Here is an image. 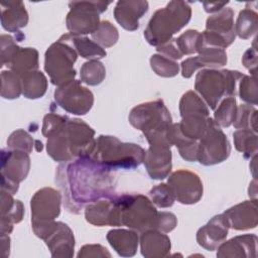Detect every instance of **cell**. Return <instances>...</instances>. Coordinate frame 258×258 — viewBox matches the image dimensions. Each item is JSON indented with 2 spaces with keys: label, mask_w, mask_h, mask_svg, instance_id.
<instances>
[{
  "label": "cell",
  "mask_w": 258,
  "mask_h": 258,
  "mask_svg": "<svg viewBox=\"0 0 258 258\" xmlns=\"http://www.w3.org/2000/svg\"><path fill=\"white\" fill-rule=\"evenodd\" d=\"M114 176L90 156H81L64 162L57 168L55 180L64 194L67 209L79 214L87 204L112 197Z\"/></svg>",
  "instance_id": "6da1fadb"
},
{
  "label": "cell",
  "mask_w": 258,
  "mask_h": 258,
  "mask_svg": "<svg viewBox=\"0 0 258 258\" xmlns=\"http://www.w3.org/2000/svg\"><path fill=\"white\" fill-rule=\"evenodd\" d=\"M95 131L81 119H70L46 138L47 154L57 162H68L81 156H90L95 148Z\"/></svg>",
  "instance_id": "7a4b0ae2"
},
{
  "label": "cell",
  "mask_w": 258,
  "mask_h": 258,
  "mask_svg": "<svg viewBox=\"0 0 258 258\" xmlns=\"http://www.w3.org/2000/svg\"><path fill=\"white\" fill-rule=\"evenodd\" d=\"M145 150L138 144L122 142L111 135H100L90 157L108 170L134 169L144 160Z\"/></svg>",
  "instance_id": "3957f363"
},
{
  "label": "cell",
  "mask_w": 258,
  "mask_h": 258,
  "mask_svg": "<svg viewBox=\"0 0 258 258\" xmlns=\"http://www.w3.org/2000/svg\"><path fill=\"white\" fill-rule=\"evenodd\" d=\"M191 17V8L184 1H170L164 8L154 12L144 30L146 41L153 46H160L172 35L185 26Z\"/></svg>",
  "instance_id": "277c9868"
},
{
  "label": "cell",
  "mask_w": 258,
  "mask_h": 258,
  "mask_svg": "<svg viewBox=\"0 0 258 258\" xmlns=\"http://www.w3.org/2000/svg\"><path fill=\"white\" fill-rule=\"evenodd\" d=\"M243 76L238 71L202 69L196 76L195 89L207 105L215 110L223 98L235 97L237 82Z\"/></svg>",
  "instance_id": "5b68a950"
},
{
  "label": "cell",
  "mask_w": 258,
  "mask_h": 258,
  "mask_svg": "<svg viewBox=\"0 0 258 258\" xmlns=\"http://www.w3.org/2000/svg\"><path fill=\"white\" fill-rule=\"evenodd\" d=\"M120 211L121 226L142 233L149 229H156L158 212L154 204L141 194L122 195L115 197Z\"/></svg>",
  "instance_id": "8992f818"
},
{
  "label": "cell",
  "mask_w": 258,
  "mask_h": 258,
  "mask_svg": "<svg viewBox=\"0 0 258 258\" xmlns=\"http://www.w3.org/2000/svg\"><path fill=\"white\" fill-rule=\"evenodd\" d=\"M77 57L78 52L71 43L68 34H63L46 49L44 71L49 76L51 84L58 87L75 80L76 70L74 69V63Z\"/></svg>",
  "instance_id": "52a82bcc"
},
{
  "label": "cell",
  "mask_w": 258,
  "mask_h": 258,
  "mask_svg": "<svg viewBox=\"0 0 258 258\" xmlns=\"http://www.w3.org/2000/svg\"><path fill=\"white\" fill-rule=\"evenodd\" d=\"M128 119L135 129L142 131L147 140L165 134L172 124L170 112L160 99L135 106Z\"/></svg>",
  "instance_id": "ba28073f"
},
{
  "label": "cell",
  "mask_w": 258,
  "mask_h": 258,
  "mask_svg": "<svg viewBox=\"0 0 258 258\" xmlns=\"http://www.w3.org/2000/svg\"><path fill=\"white\" fill-rule=\"evenodd\" d=\"M61 194L52 187L38 189L30 201L31 226L34 234L44 240L60 214Z\"/></svg>",
  "instance_id": "9c48e42d"
},
{
  "label": "cell",
  "mask_w": 258,
  "mask_h": 258,
  "mask_svg": "<svg viewBox=\"0 0 258 258\" xmlns=\"http://www.w3.org/2000/svg\"><path fill=\"white\" fill-rule=\"evenodd\" d=\"M111 2L79 1L70 2V12L66 18L67 28L73 35L92 34L100 24V14L105 12Z\"/></svg>",
  "instance_id": "30bf717a"
},
{
  "label": "cell",
  "mask_w": 258,
  "mask_h": 258,
  "mask_svg": "<svg viewBox=\"0 0 258 258\" xmlns=\"http://www.w3.org/2000/svg\"><path fill=\"white\" fill-rule=\"evenodd\" d=\"M236 37L234 11L224 7L217 13L209 16L206 21V30L201 33L202 46L227 48Z\"/></svg>",
  "instance_id": "8fae6325"
},
{
  "label": "cell",
  "mask_w": 258,
  "mask_h": 258,
  "mask_svg": "<svg viewBox=\"0 0 258 258\" xmlns=\"http://www.w3.org/2000/svg\"><path fill=\"white\" fill-rule=\"evenodd\" d=\"M231 152V145L221 127L212 120L205 134L199 140L198 160L201 164L209 166L225 161Z\"/></svg>",
  "instance_id": "7c38bea8"
},
{
  "label": "cell",
  "mask_w": 258,
  "mask_h": 258,
  "mask_svg": "<svg viewBox=\"0 0 258 258\" xmlns=\"http://www.w3.org/2000/svg\"><path fill=\"white\" fill-rule=\"evenodd\" d=\"M30 158L28 153L19 150L1 151V189L14 195L19 183L29 172Z\"/></svg>",
  "instance_id": "4fadbf2b"
},
{
  "label": "cell",
  "mask_w": 258,
  "mask_h": 258,
  "mask_svg": "<svg viewBox=\"0 0 258 258\" xmlns=\"http://www.w3.org/2000/svg\"><path fill=\"white\" fill-rule=\"evenodd\" d=\"M54 100L68 113L85 115L93 107L94 95L81 81L72 80L55 89Z\"/></svg>",
  "instance_id": "5bb4252c"
},
{
  "label": "cell",
  "mask_w": 258,
  "mask_h": 258,
  "mask_svg": "<svg viewBox=\"0 0 258 258\" xmlns=\"http://www.w3.org/2000/svg\"><path fill=\"white\" fill-rule=\"evenodd\" d=\"M167 184L180 204L192 205L203 197V182L200 176L190 170L178 169L172 172L167 179Z\"/></svg>",
  "instance_id": "9a60e30c"
},
{
  "label": "cell",
  "mask_w": 258,
  "mask_h": 258,
  "mask_svg": "<svg viewBox=\"0 0 258 258\" xmlns=\"http://www.w3.org/2000/svg\"><path fill=\"white\" fill-rule=\"evenodd\" d=\"M170 146L166 140L155 141L150 143L145 151L143 163L152 179H163L168 176L172 167Z\"/></svg>",
  "instance_id": "2e32d148"
},
{
  "label": "cell",
  "mask_w": 258,
  "mask_h": 258,
  "mask_svg": "<svg viewBox=\"0 0 258 258\" xmlns=\"http://www.w3.org/2000/svg\"><path fill=\"white\" fill-rule=\"evenodd\" d=\"M87 222L94 226H121L120 211L115 197L104 198L90 203L85 208Z\"/></svg>",
  "instance_id": "e0dca14e"
},
{
  "label": "cell",
  "mask_w": 258,
  "mask_h": 258,
  "mask_svg": "<svg viewBox=\"0 0 258 258\" xmlns=\"http://www.w3.org/2000/svg\"><path fill=\"white\" fill-rule=\"evenodd\" d=\"M227 60L228 58L225 49L204 46L199 49L197 56L188 57L180 63L181 76L188 79L200 69L221 68L227 63Z\"/></svg>",
  "instance_id": "ac0fdd59"
},
{
  "label": "cell",
  "mask_w": 258,
  "mask_h": 258,
  "mask_svg": "<svg viewBox=\"0 0 258 258\" xmlns=\"http://www.w3.org/2000/svg\"><path fill=\"white\" fill-rule=\"evenodd\" d=\"M51 257L71 258L74 256L75 237L71 228L62 223L55 222L54 226L44 238Z\"/></svg>",
  "instance_id": "d6986e66"
},
{
  "label": "cell",
  "mask_w": 258,
  "mask_h": 258,
  "mask_svg": "<svg viewBox=\"0 0 258 258\" xmlns=\"http://www.w3.org/2000/svg\"><path fill=\"white\" fill-rule=\"evenodd\" d=\"M229 224L224 214L213 217L197 232L198 244L208 251L216 250L227 238Z\"/></svg>",
  "instance_id": "ffe728a7"
},
{
  "label": "cell",
  "mask_w": 258,
  "mask_h": 258,
  "mask_svg": "<svg viewBox=\"0 0 258 258\" xmlns=\"http://www.w3.org/2000/svg\"><path fill=\"white\" fill-rule=\"evenodd\" d=\"M223 214L229 227L234 230L254 229L258 224L257 200L244 201L226 210Z\"/></svg>",
  "instance_id": "44dd1931"
},
{
  "label": "cell",
  "mask_w": 258,
  "mask_h": 258,
  "mask_svg": "<svg viewBox=\"0 0 258 258\" xmlns=\"http://www.w3.org/2000/svg\"><path fill=\"white\" fill-rule=\"evenodd\" d=\"M148 10V2L143 0H122L116 3L114 17L126 30L134 31L139 27V19Z\"/></svg>",
  "instance_id": "7402d4cb"
},
{
  "label": "cell",
  "mask_w": 258,
  "mask_h": 258,
  "mask_svg": "<svg viewBox=\"0 0 258 258\" xmlns=\"http://www.w3.org/2000/svg\"><path fill=\"white\" fill-rule=\"evenodd\" d=\"M140 251L145 258H163L169 255L171 243L169 237L157 229H149L139 237Z\"/></svg>",
  "instance_id": "603a6c76"
},
{
  "label": "cell",
  "mask_w": 258,
  "mask_h": 258,
  "mask_svg": "<svg viewBox=\"0 0 258 258\" xmlns=\"http://www.w3.org/2000/svg\"><path fill=\"white\" fill-rule=\"evenodd\" d=\"M257 236L245 234L236 236L228 241H224L219 247L217 257H256Z\"/></svg>",
  "instance_id": "cb8c5ba5"
},
{
  "label": "cell",
  "mask_w": 258,
  "mask_h": 258,
  "mask_svg": "<svg viewBox=\"0 0 258 258\" xmlns=\"http://www.w3.org/2000/svg\"><path fill=\"white\" fill-rule=\"evenodd\" d=\"M1 24L8 32H19L28 23V13L22 1H7L1 3Z\"/></svg>",
  "instance_id": "d4e9b609"
},
{
  "label": "cell",
  "mask_w": 258,
  "mask_h": 258,
  "mask_svg": "<svg viewBox=\"0 0 258 258\" xmlns=\"http://www.w3.org/2000/svg\"><path fill=\"white\" fill-rule=\"evenodd\" d=\"M106 238L111 247L122 257H132L137 252L139 237L134 230L113 229L108 232Z\"/></svg>",
  "instance_id": "484cf974"
},
{
  "label": "cell",
  "mask_w": 258,
  "mask_h": 258,
  "mask_svg": "<svg viewBox=\"0 0 258 258\" xmlns=\"http://www.w3.org/2000/svg\"><path fill=\"white\" fill-rule=\"evenodd\" d=\"M167 140L170 145H175L179 155L186 161L194 162L198 160L199 141L185 137L180 129L178 123H172L166 133Z\"/></svg>",
  "instance_id": "4316f807"
},
{
  "label": "cell",
  "mask_w": 258,
  "mask_h": 258,
  "mask_svg": "<svg viewBox=\"0 0 258 258\" xmlns=\"http://www.w3.org/2000/svg\"><path fill=\"white\" fill-rule=\"evenodd\" d=\"M7 68L19 76L32 71H37L38 51L33 47L19 46L13 53Z\"/></svg>",
  "instance_id": "83f0119b"
},
{
  "label": "cell",
  "mask_w": 258,
  "mask_h": 258,
  "mask_svg": "<svg viewBox=\"0 0 258 258\" xmlns=\"http://www.w3.org/2000/svg\"><path fill=\"white\" fill-rule=\"evenodd\" d=\"M213 118L204 114H188L181 117L178 123L181 133L190 139L199 141L205 134Z\"/></svg>",
  "instance_id": "f1b7e54d"
},
{
  "label": "cell",
  "mask_w": 258,
  "mask_h": 258,
  "mask_svg": "<svg viewBox=\"0 0 258 258\" xmlns=\"http://www.w3.org/2000/svg\"><path fill=\"white\" fill-rule=\"evenodd\" d=\"M21 77L22 95L27 99H38L44 96L47 89V79L43 73L32 71Z\"/></svg>",
  "instance_id": "f546056e"
},
{
  "label": "cell",
  "mask_w": 258,
  "mask_h": 258,
  "mask_svg": "<svg viewBox=\"0 0 258 258\" xmlns=\"http://www.w3.org/2000/svg\"><path fill=\"white\" fill-rule=\"evenodd\" d=\"M68 37L78 54H80L84 58H88L90 60L99 59L105 57L107 54L106 50L103 47H101L94 40H91L86 36H77L68 33Z\"/></svg>",
  "instance_id": "4dcf8cb0"
},
{
  "label": "cell",
  "mask_w": 258,
  "mask_h": 258,
  "mask_svg": "<svg viewBox=\"0 0 258 258\" xmlns=\"http://www.w3.org/2000/svg\"><path fill=\"white\" fill-rule=\"evenodd\" d=\"M235 148L243 154L245 158H251L257 154L258 143L257 133L251 129H237L233 133Z\"/></svg>",
  "instance_id": "1f68e13d"
},
{
  "label": "cell",
  "mask_w": 258,
  "mask_h": 258,
  "mask_svg": "<svg viewBox=\"0 0 258 258\" xmlns=\"http://www.w3.org/2000/svg\"><path fill=\"white\" fill-rule=\"evenodd\" d=\"M258 15L257 13L250 9L245 8L239 12L236 24L235 32L241 39H248L257 32Z\"/></svg>",
  "instance_id": "d6a6232c"
},
{
  "label": "cell",
  "mask_w": 258,
  "mask_h": 258,
  "mask_svg": "<svg viewBox=\"0 0 258 258\" xmlns=\"http://www.w3.org/2000/svg\"><path fill=\"white\" fill-rule=\"evenodd\" d=\"M237 101L235 97L224 98L215 109L214 122L219 127H229L233 124L237 114Z\"/></svg>",
  "instance_id": "836d02e7"
},
{
  "label": "cell",
  "mask_w": 258,
  "mask_h": 258,
  "mask_svg": "<svg viewBox=\"0 0 258 258\" xmlns=\"http://www.w3.org/2000/svg\"><path fill=\"white\" fill-rule=\"evenodd\" d=\"M106 77V69L104 64L98 59H91L86 61L80 71L81 82L89 86L100 85Z\"/></svg>",
  "instance_id": "e575fe53"
},
{
  "label": "cell",
  "mask_w": 258,
  "mask_h": 258,
  "mask_svg": "<svg viewBox=\"0 0 258 258\" xmlns=\"http://www.w3.org/2000/svg\"><path fill=\"white\" fill-rule=\"evenodd\" d=\"M179 113L181 117L188 114L210 115L206 103L194 91H187L182 95L179 101Z\"/></svg>",
  "instance_id": "d590c367"
},
{
  "label": "cell",
  "mask_w": 258,
  "mask_h": 258,
  "mask_svg": "<svg viewBox=\"0 0 258 258\" xmlns=\"http://www.w3.org/2000/svg\"><path fill=\"white\" fill-rule=\"evenodd\" d=\"M22 94L21 77L12 71L1 73V97L8 100L19 98Z\"/></svg>",
  "instance_id": "8d00e7d4"
},
{
  "label": "cell",
  "mask_w": 258,
  "mask_h": 258,
  "mask_svg": "<svg viewBox=\"0 0 258 258\" xmlns=\"http://www.w3.org/2000/svg\"><path fill=\"white\" fill-rule=\"evenodd\" d=\"M91 36L97 44L103 48H107L116 44L119 38V33L117 28L110 21L103 20Z\"/></svg>",
  "instance_id": "74e56055"
},
{
  "label": "cell",
  "mask_w": 258,
  "mask_h": 258,
  "mask_svg": "<svg viewBox=\"0 0 258 258\" xmlns=\"http://www.w3.org/2000/svg\"><path fill=\"white\" fill-rule=\"evenodd\" d=\"M175 44L182 55L192 54L199 51L202 46L201 32L195 29H188L177 38H174Z\"/></svg>",
  "instance_id": "f35d334b"
},
{
  "label": "cell",
  "mask_w": 258,
  "mask_h": 258,
  "mask_svg": "<svg viewBox=\"0 0 258 258\" xmlns=\"http://www.w3.org/2000/svg\"><path fill=\"white\" fill-rule=\"evenodd\" d=\"M150 67L152 71L160 77L172 78L179 73L178 63L160 53H155L150 57Z\"/></svg>",
  "instance_id": "ab89813d"
},
{
  "label": "cell",
  "mask_w": 258,
  "mask_h": 258,
  "mask_svg": "<svg viewBox=\"0 0 258 258\" xmlns=\"http://www.w3.org/2000/svg\"><path fill=\"white\" fill-rule=\"evenodd\" d=\"M24 207L19 200H15L13 205L4 213L1 214L0 234H10L13 230V225L19 223L23 219Z\"/></svg>",
  "instance_id": "60d3db41"
},
{
  "label": "cell",
  "mask_w": 258,
  "mask_h": 258,
  "mask_svg": "<svg viewBox=\"0 0 258 258\" xmlns=\"http://www.w3.org/2000/svg\"><path fill=\"white\" fill-rule=\"evenodd\" d=\"M256 117L257 110L254 106L249 104H241L240 106H238L233 126L236 129H251L252 131L257 133Z\"/></svg>",
  "instance_id": "b9f144b4"
},
{
  "label": "cell",
  "mask_w": 258,
  "mask_h": 258,
  "mask_svg": "<svg viewBox=\"0 0 258 258\" xmlns=\"http://www.w3.org/2000/svg\"><path fill=\"white\" fill-rule=\"evenodd\" d=\"M7 146L10 150H19L29 154L35 146V141L28 132L23 129H17L8 137Z\"/></svg>",
  "instance_id": "7bdbcfd3"
},
{
  "label": "cell",
  "mask_w": 258,
  "mask_h": 258,
  "mask_svg": "<svg viewBox=\"0 0 258 258\" xmlns=\"http://www.w3.org/2000/svg\"><path fill=\"white\" fill-rule=\"evenodd\" d=\"M239 96L246 104L255 106L258 102L256 76L244 75L239 84Z\"/></svg>",
  "instance_id": "ee69618b"
},
{
  "label": "cell",
  "mask_w": 258,
  "mask_h": 258,
  "mask_svg": "<svg viewBox=\"0 0 258 258\" xmlns=\"http://www.w3.org/2000/svg\"><path fill=\"white\" fill-rule=\"evenodd\" d=\"M151 202L158 208H169L173 205L175 198L167 183H160L152 187L149 191Z\"/></svg>",
  "instance_id": "f6af8a7d"
},
{
  "label": "cell",
  "mask_w": 258,
  "mask_h": 258,
  "mask_svg": "<svg viewBox=\"0 0 258 258\" xmlns=\"http://www.w3.org/2000/svg\"><path fill=\"white\" fill-rule=\"evenodd\" d=\"M19 46L16 44L15 39L8 34H2L1 35V66H6L9 63L13 53L16 51V49Z\"/></svg>",
  "instance_id": "bcb514c9"
},
{
  "label": "cell",
  "mask_w": 258,
  "mask_h": 258,
  "mask_svg": "<svg viewBox=\"0 0 258 258\" xmlns=\"http://www.w3.org/2000/svg\"><path fill=\"white\" fill-rule=\"evenodd\" d=\"M177 225V219L174 214L170 212H158V220L156 229L163 232H171Z\"/></svg>",
  "instance_id": "7dc6e473"
},
{
  "label": "cell",
  "mask_w": 258,
  "mask_h": 258,
  "mask_svg": "<svg viewBox=\"0 0 258 258\" xmlns=\"http://www.w3.org/2000/svg\"><path fill=\"white\" fill-rule=\"evenodd\" d=\"M79 258L84 257H111V254L109 251L99 244H88L83 246L78 255Z\"/></svg>",
  "instance_id": "c3c4849f"
},
{
  "label": "cell",
  "mask_w": 258,
  "mask_h": 258,
  "mask_svg": "<svg viewBox=\"0 0 258 258\" xmlns=\"http://www.w3.org/2000/svg\"><path fill=\"white\" fill-rule=\"evenodd\" d=\"M156 50L158 53L170 58V59H173V60H176V59H180L183 55L180 53V51L178 50L176 44H175V40L174 38L170 39L168 42L160 45V46H157L156 47Z\"/></svg>",
  "instance_id": "681fc988"
},
{
  "label": "cell",
  "mask_w": 258,
  "mask_h": 258,
  "mask_svg": "<svg viewBox=\"0 0 258 258\" xmlns=\"http://www.w3.org/2000/svg\"><path fill=\"white\" fill-rule=\"evenodd\" d=\"M242 62L244 67L251 73L252 76H256L257 50L255 47H250L244 52L242 57Z\"/></svg>",
  "instance_id": "f907efd6"
},
{
  "label": "cell",
  "mask_w": 258,
  "mask_h": 258,
  "mask_svg": "<svg viewBox=\"0 0 258 258\" xmlns=\"http://www.w3.org/2000/svg\"><path fill=\"white\" fill-rule=\"evenodd\" d=\"M229 2H203L204 9L208 13H217L222 10Z\"/></svg>",
  "instance_id": "816d5d0a"
},
{
  "label": "cell",
  "mask_w": 258,
  "mask_h": 258,
  "mask_svg": "<svg viewBox=\"0 0 258 258\" xmlns=\"http://www.w3.org/2000/svg\"><path fill=\"white\" fill-rule=\"evenodd\" d=\"M0 241H1V252L2 257L6 258L9 256V250H10V238L8 234H1L0 235Z\"/></svg>",
  "instance_id": "f5cc1de1"
},
{
  "label": "cell",
  "mask_w": 258,
  "mask_h": 258,
  "mask_svg": "<svg viewBox=\"0 0 258 258\" xmlns=\"http://www.w3.org/2000/svg\"><path fill=\"white\" fill-rule=\"evenodd\" d=\"M257 180L256 178H254L250 184H249V197L251 200H257L256 194H257Z\"/></svg>",
  "instance_id": "db71d44e"
}]
</instances>
